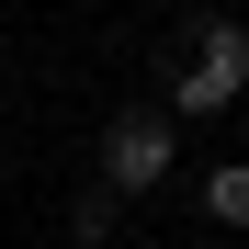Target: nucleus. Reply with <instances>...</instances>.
<instances>
[{"label":"nucleus","instance_id":"nucleus-1","mask_svg":"<svg viewBox=\"0 0 249 249\" xmlns=\"http://www.w3.org/2000/svg\"><path fill=\"white\" fill-rule=\"evenodd\" d=\"M249 91V23H227V12H204L193 34H181V57H170V124H204V113H227Z\"/></svg>","mask_w":249,"mask_h":249},{"label":"nucleus","instance_id":"nucleus-2","mask_svg":"<svg viewBox=\"0 0 249 249\" xmlns=\"http://www.w3.org/2000/svg\"><path fill=\"white\" fill-rule=\"evenodd\" d=\"M170 170H181V124L159 113V102H136V113L102 124V181H113V193H159Z\"/></svg>","mask_w":249,"mask_h":249},{"label":"nucleus","instance_id":"nucleus-3","mask_svg":"<svg viewBox=\"0 0 249 249\" xmlns=\"http://www.w3.org/2000/svg\"><path fill=\"white\" fill-rule=\"evenodd\" d=\"M204 215H215V227H249V159L204 170Z\"/></svg>","mask_w":249,"mask_h":249},{"label":"nucleus","instance_id":"nucleus-4","mask_svg":"<svg viewBox=\"0 0 249 249\" xmlns=\"http://www.w3.org/2000/svg\"><path fill=\"white\" fill-rule=\"evenodd\" d=\"M68 249H113V193H91V204L68 215Z\"/></svg>","mask_w":249,"mask_h":249}]
</instances>
